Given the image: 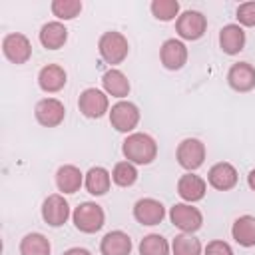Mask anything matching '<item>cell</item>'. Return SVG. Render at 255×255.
Returning <instances> with one entry per match:
<instances>
[{
	"mask_svg": "<svg viewBox=\"0 0 255 255\" xmlns=\"http://www.w3.org/2000/svg\"><path fill=\"white\" fill-rule=\"evenodd\" d=\"M112 181L120 187H131L137 181V169L131 161H118L112 169Z\"/></svg>",
	"mask_w": 255,
	"mask_h": 255,
	"instance_id": "28",
	"label": "cell"
},
{
	"mask_svg": "<svg viewBox=\"0 0 255 255\" xmlns=\"http://www.w3.org/2000/svg\"><path fill=\"white\" fill-rule=\"evenodd\" d=\"M205 191H207V181L191 171L183 173L177 181V193L185 203L201 201L205 197Z\"/></svg>",
	"mask_w": 255,
	"mask_h": 255,
	"instance_id": "15",
	"label": "cell"
},
{
	"mask_svg": "<svg viewBox=\"0 0 255 255\" xmlns=\"http://www.w3.org/2000/svg\"><path fill=\"white\" fill-rule=\"evenodd\" d=\"M207 30V18L199 10H185L175 20V32L183 40H199Z\"/></svg>",
	"mask_w": 255,
	"mask_h": 255,
	"instance_id": "8",
	"label": "cell"
},
{
	"mask_svg": "<svg viewBox=\"0 0 255 255\" xmlns=\"http://www.w3.org/2000/svg\"><path fill=\"white\" fill-rule=\"evenodd\" d=\"M237 179H239L237 169L227 161H219V163L211 165L209 171H207V183L217 191L233 189L237 185Z\"/></svg>",
	"mask_w": 255,
	"mask_h": 255,
	"instance_id": "14",
	"label": "cell"
},
{
	"mask_svg": "<svg viewBox=\"0 0 255 255\" xmlns=\"http://www.w3.org/2000/svg\"><path fill=\"white\" fill-rule=\"evenodd\" d=\"M68 82V74L60 64H48L38 72V86L46 94L60 92Z\"/></svg>",
	"mask_w": 255,
	"mask_h": 255,
	"instance_id": "17",
	"label": "cell"
},
{
	"mask_svg": "<svg viewBox=\"0 0 255 255\" xmlns=\"http://www.w3.org/2000/svg\"><path fill=\"white\" fill-rule=\"evenodd\" d=\"M235 18L239 22V26H247V28H253L255 26V2H243L237 6V12H235Z\"/></svg>",
	"mask_w": 255,
	"mask_h": 255,
	"instance_id": "31",
	"label": "cell"
},
{
	"mask_svg": "<svg viewBox=\"0 0 255 255\" xmlns=\"http://www.w3.org/2000/svg\"><path fill=\"white\" fill-rule=\"evenodd\" d=\"M169 219L181 233H195L203 225L201 211L197 207H193L191 203H175V205H171Z\"/></svg>",
	"mask_w": 255,
	"mask_h": 255,
	"instance_id": "7",
	"label": "cell"
},
{
	"mask_svg": "<svg viewBox=\"0 0 255 255\" xmlns=\"http://www.w3.org/2000/svg\"><path fill=\"white\" fill-rule=\"evenodd\" d=\"M187 56H189L187 54V46L177 38L165 40L161 44V48H159V60H161L163 68L171 70V72L181 70L187 64Z\"/></svg>",
	"mask_w": 255,
	"mask_h": 255,
	"instance_id": "12",
	"label": "cell"
},
{
	"mask_svg": "<svg viewBox=\"0 0 255 255\" xmlns=\"http://www.w3.org/2000/svg\"><path fill=\"white\" fill-rule=\"evenodd\" d=\"M70 217V203L60 193H52L42 203V219L50 227H60Z\"/></svg>",
	"mask_w": 255,
	"mask_h": 255,
	"instance_id": "11",
	"label": "cell"
},
{
	"mask_svg": "<svg viewBox=\"0 0 255 255\" xmlns=\"http://www.w3.org/2000/svg\"><path fill=\"white\" fill-rule=\"evenodd\" d=\"M133 217L141 225H157L165 217V207L161 201L153 197H141L133 203Z\"/></svg>",
	"mask_w": 255,
	"mask_h": 255,
	"instance_id": "13",
	"label": "cell"
},
{
	"mask_svg": "<svg viewBox=\"0 0 255 255\" xmlns=\"http://www.w3.org/2000/svg\"><path fill=\"white\" fill-rule=\"evenodd\" d=\"M102 86H104V92L108 96H114V98H120V100H124L129 94V80H128V76L122 70H116V68H110L102 76Z\"/></svg>",
	"mask_w": 255,
	"mask_h": 255,
	"instance_id": "23",
	"label": "cell"
},
{
	"mask_svg": "<svg viewBox=\"0 0 255 255\" xmlns=\"http://www.w3.org/2000/svg\"><path fill=\"white\" fill-rule=\"evenodd\" d=\"M247 185L251 187V191H255V169L249 171V175H247Z\"/></svg>",
	"mask_w": 255,
	"mask_h": 255,
	"instance_id": "34",
	"label": "cell"
},
{
	"mask_svg": "<svg viewBox=\"0 0 255 255\" xmlns=\"http://www.w3.org/2000/svg\"><path fill=\"white\" fill-rule=\"evenodd\" d=\"M231 237L241 247H253L255 245V217L253 215H241L233 221Z\"/></svg>",
	"mask_w": 255,
	"mask_h": 255,
	"instance_id": "24",
	"label": "cell"
},
{
	"mask_svg": "<svg viewBox=\"0 0 255 255\" xmlns=\"http://www.w3.org/2000/svg\"><path fill=\"white\" fill-rule=\"evenodd\" d=\"M100 253L102 255H129L131 253V239L126 231H110L100 241Z\"/></svg>",
	"mask_w": 255,
	"mask_h": 255,
	"instance_id": "19",
	"label": "cell"
},
{
	"mask_svg": "<svg viewBox=\"0 0 255 255\" xmlns=\"http://www.w3.org/2000/svg\"><path fill=\"white\" fill-rule=\"evenodd\" d=\"M110 124H112L114 129H118L122 133L133 131L139 124V108L133 102H128V100L116 102L110 110Z\"/></svg>",
	"mask_w": 255,
	"mask_h": 255,
	"instance_id": "4",
	"label": "cell"
},
{
	"mask_svg": "<svg viewBox=\"0 0 255 255\" xmlns=\"http://www.w3.org/2000/svg\"><path fill=\"white\" fill-rule=\"evenodd\" d=\"M175 159H177V163L183 169L195 171L205 161V143L201 139H197V137H185V139H181L179 145H177V149H175Z\"/></svg>",
	"mask_w": 255,
	"mask_h": 255,
	"instance_id": "5",
	"label": "cell"
},
{
	"mask_svg": "<svg viewBox=\"0 0 255 255\" xmlns=\"http://www.w3.org/2000/svg\"><path fill=\"white\" fill-rule=\"evenodd\" d=\"M64 255H92V253L84 247H70L68 251H64Z\"/></svg>",
	"mask_w": 255,
	"mask_h": 255,
	"instance_id": "33",
	"label": "cell"
},
{
	"mask_svg": "<svg viewBox=\"0 0 255 255\" xmlns=\"http://www.w3.org/2000/svg\"><path fill=\"white\" fill-rule=\"evenodd\" d=\"M78 108L86 118L98 120L106 114H110V98L106 92L98 88H86L78 98Z\"/></svg>",
	"mask_w": 255,
	"mask_h": 255,
	"instance_id": "6",
	"label": "cell"
},
{
	"mask_svg": "<svg viewBox=\"0 0 255 255\" xmlns=\"http://www.w3.org/2000/svg\"><path fill=\"white\" fill-rule=\"evenodd\" d=\"M84 185H86L88 193H92L96 197L106 195L110 191V185H112V173L102 165L90 167L88 173L84 175Z\"/></svg>",
	"mask_w": 255,
	"mask_h": 255,
	"instance_id": "22",
	"label": "cell"
},
{
	"mask_svg": "<svg viewBox=\"0 0 255 255\" xmlns=\"http://www.w3.org/2000/svg\"><path fill=\"white\" fill-rule=\"evenodd\" d=\"M84 185V173L80 171V167L66 163L62 167H58L56 171V187L62 193H76L80 187Z\"/></svg>",
	"mask_w": 255,
	"mask_h": 255,
	"instance_id": "21",
	"label": "cell"
},
{
	"mask_svg": "<svg viewBox=\"0 0 255 255\" xmlns=\"http://www.w3.org/2000/svg\"><path fill=\"white\" fill-rule=\"evenodd\" d=\"M66 40H68V28L60 20L46 22L40 28V44L46 50H60L66 44Z\"/></svg>",
	"mask_w": 255,
	"mask_h": 255,
	"instance_id": "20",
	"label": "cell"
},
{
	"mask_svg": "<svg viewBox=\"0 0 255 255\" xmlns=\"http://www.w3.org/2000/svg\"><path fill=\"white\" fill-rule=\"evenodd\" d=\"M72 221H74L78 231H82V233H96V231H100L104 227L106 213H104L102 205H98L94 201H84V203H80L74 209Z\"/></svg>",
	"mask_w": 255,
	"mask_h": 255,
	"instance_id": "3",
	"label": "cell"
},
{
	"mask_svg": "<svg viewBox=\"0 0 255 255\" xmlns=\"http://www.w3.org/2000/svg\"><path fill=\"white\" fill-rule=\"evenodd\" d=\"M203 255H233V249L227 241L223 239H213L205 245L203 249Z\"/></svg>",
	"mask_w": 255,
	"mask_h": 255,
	"instance_id": "32",
	"label": "cell"
},
{
	"mask_svg": "<svg viewBox=\"0 0 255 255\" xmlns=\"http://www.w3.org/2000/svg\"><path fill=\"white\" fill-rule=\"evenodd\" d=\"M34 116H36V120H38L40 126H44V128H56V126H60L64 122L66 108L56 98H44V100H40L36 104Z\"/></svg>",
	"mask_w": 255,
	"mask_h": 255,
	"instance_id": "10",
	"label": "cell"
},
{
	"mask_svg": "<svg viewBox=\"0 0 255 255\" xmlns=\"http://www.w3.org/2000/svg\"><path fill=\"white\" fill-rule=\"evenodd\" d=\"M139 255H169L171 245L159 233H149L139 241Z\"/></svg>",
	"mask_w": 255,
	"mask_h": 255,
	"instance_id": "27",
	"label": "cell"
},
{
	"mask_svg": "<svg viewBox=\"0 0 255 255\" xmlns=\"http://www.w3.org/2000/svg\"><path fill=\"white\" fill-rule=\"evenodd\" d=\"M50 8L58 20H74L82 12V2L80 0H54Z\"/></svg>",
	"mask_w": 255,
	"mask_h": 255,
	"instance_id": "30",
	"label": "cell"
},
{
	"mask_svg": "<svg viewBox=\"0 0 255 255\" xmlns=\"http://www.w3.org/2000/svg\"><path fill=\"white\" fill-rule=\"evenodd\" d=\"M149 10L157 20L169 22L179 16V2L177 0H153L149 4Z\"/></svg>",
	"mask_w": 255,
	"mask_h": 255,
	"instance_id": "29",
	"label": "cell"
},
{
	"mask_svg": "<svg viewBox=\"0 0 255 255\" xmlns=\"http://www.w3.org/2000/svg\"><path fill=\"white\" fill-rule=\"evenodd\" d=\"M50 241L42 233H26L20 241V255H50Z\"/></svg>",
	"mask_w": 255,
	"mask_h": 255,
	"instance_id": "26",
	"label": "cell"
},
{
	"mask_svg": "<svg viewBox=\"0 0 255 255\" xmlns=\"http://www.w3.org/2000/svg\"><path fill=\"white\" fill-rule=\"evenodd\" d=\"M227 84L235 92H251L255 88V68L249 62H237L227 72Z\"/></svg>",
	"mask_w": 255,
	"mask_h": 255,
	"instance_id": "16",
	"label": "cell"
},
{
	"mask_svg": "<svg viewBox=\"0 0 255 255\" xmlns=\"http://www.w3.org/2000/svg\"><path fill=\"white\" fill-rule=\"evenodd\" d=\"M98 52H100V56L106 64H110V66L122 64L129 54L128 38L122 32H116V30L104 32L98 40Z\"/></svg>",
	"mask_w": 255,
	"mask_h": 255,
	"instance_id": "2",
	"label": "cell"
},
{
	"mask_svg": "<svg viewBox=\"0 0 255 255\" xmlns=\"http://www.w3.org/2000/svg\"><path fill=\"white\" fill-rule=\"evenodd\" d=\"M2 52L4 56L12 62V64H26L32 58V44L30 40L20 34V32H12L6 34L2 40Z\"/></svg>",
	"mask_w": 255,
	"mask_h": 255,
	"instance_id": "9",
	"label": "cell"
},
{
	"mask_svg": "<svg viewBox=\"0 0 255 255\" xmlns=\"http://www.w3.org/2000/svg\"><path fill=\"white\" fill-rule=\"evenodd\" d=\"M171 255H203L201 241L193 233H179L171 241Z\"/></svg>",
	"mask_w": 255,
	"mask_h": 255,
	"instance_id": "25",
	"label": "cell"
},
{
	"mask_svg": "<svg viewBox=\"0 0 255 255\" xmlns=\"http://www.w3.org/2000/svg\"><path fill=\"white\" fill-rule=\"evenodd\" d=\"M245 30L239 24H225L219 32V48L227 56H235L245 48Z\"/></svg>",
	"mask_w": 255,
	"mask_h": 255,
	"instance_id": "18",
	"label": "cell"
},
{
	"mask_svg": "<svg viewBox=\"0 0 255 255\" xmlns=\"http://www.w3.org/2000/svg\"><path fill=\"white\" fill-rule=\"evenodd\" d=\"M122 153L133 165H149L157 157V143L149 133L133 131L124 139Z\"/></svg>",
	"mask_w": 255,
	"mask_h": 255,
	"instance_id": "1",
	"label": "cell"
}]
</instances>
